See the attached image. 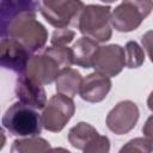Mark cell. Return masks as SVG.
Listing matches in <instances>:
<instances>
[{
	"label": "cell",
	"mask_w": 153,
	"mask_h": 153,
	"mask_svg": "<svg viewBox=\"0 0 153 153\" xmlns=\"http://www.w3.org/2000/svg\"><path fill=\"white\" fill-rule=\"evenodd\" d=\"M82 1L74 0H44L41 1L39 12L44 19L56 29H67L76 25L79 17L85 8Z\"/></svg>",
	"instance_id": "cell-4"
},
{
	"label": "cell",
	"mask_w": 153,
	"mask_h": 153,
	"mask_svg": "<svg viewBox=\"0 0 153 153\" xmlns=\"http://www.w3.org/2000/svg\"><path fill=\"white\" fill-rule=\"evenodd\" d=\"M30 59L31 53L26 50L19 42L10 37H1L0 63L4 68L11 69L19 75L24 74Z\"/></svg>",
	"instance_id": "cell-9"
},
{
	"label": "cell",
	"mask_w": 153,
	"mask_h": 153,
	"mask_svg": "<svg viewBox=\"0 0 153 153\" xmlns=\"http://www.w3.org/2000/svg\"><path fill=\"white\" fill-rule=\"evenodd\" d=\"M75 37V32L71 29H57L53 32L50 42L53 47H66Z\"/></svg>",
	"instance_id": "cell-22"
},
{
	"label": "cell",
	"mask_w": 153,
	"mask_h": 153,
	"mask_svg": "<svg viewBox=\"0 0 153 153\" xmlns=\"http://www.w3.org/2000/svg\"><path fill=\"white\" fill-rule=\"evenodd\" d=\"M147 105H148V109L153 112V91L149 93L148 96V99H147Z\"/></svg>",
	"instance_id": "cell-26"
},
{
	"label": "cell",
	"mask_w": 153,
	"mask_h": 153,
	"mask_svg": "<svg viewBox=\"0 0 153 153\" xmlns=\"http://www.w3.org/2000/svg\"><path fill=\"white\" fill-rule=\"evenodd\" d=\"M44 54L51 57L60 67V69L71 68L73 65V50L68 47H48L44 49Z\"/></svg>",
	"instance_id": "cell-18"
},
{
	"label": "cell",
	"mask_w": 153,
	"mask_h": 153,
	"mask_svg": "<svg viewBox=\"0 0 153 153\" xmlns=\"http://www.w3.org/2000/svg\"><path fill=\"white\" fill-rule=\"evenodd\" d=\"M141 43H142V47L145 48L149 60L153 62V30L147 31L141 37Z\"/></svg>",
	"instance_id": "cell-23"
},
{
	"label": "cell",
	"mask_w": 153,
	"mask_h": 153,
	"mask_svg": "<svg viewBox=\"0 0 153 153\" xmlns=\"http://www.w3.org/2000/svg\"><path fill=\"white\" fill-rule=\"evenodd\" d=\"M153 148L145 137H135L128 141L118 153H152Z\"/></svg>",
	"instance_id": "cell-20"
},
{
	"label": "cell",
	"mask_w": 153,
	"mask_h": 153,
	"mask_svg": "<svg viewBox=\"0 0 153 153\" xmlns=\"http://www.w3.org/2000/svg\"><path fill=\"white\" fill-rule=\"evenodd\" d=\"M98 44L88 37L79 38L72 47L73 63L82 68H91L94 55L98 50Z\"/></svg>",
	"instance_id": "cell-14"
},
{
	"label": "cell",
	"mask_w": 153,
	"mask_h": 153,
	"mask_svg": "<svg viewBox=\"0 0 153 153\" xmlns=\"http://www.w3.org/2000/svg\"><path fill=\"white\" fill-rule=\"evenodd\" d=\"M78 29L84 35L94 42H106L111 38V8L104 5H86L82 10Z\"/></svg>",
	"instance_id": "cell-2"
},
{
	"label": "cell",
	"mask_w": 153,
	"mask_h": 153,
	"mask_svg": "<svg viewBox=\"0 0 153 153\" xmlns=\"http://www.w3.org/2000/svg\"><path fill=\"white\" fill-rule=\"evenodd\" d=\"M139 108L134 102L122 100L109 111L105 120L106 126L112 133L123 135L134 129L139 120Z\"/></svg>",
	"instance_id": "cell-8"
},
{
	"label": "cell",
	"mask_w": 153,
	"mask_h": 153,
	"mask_svg": "<svg viewBox=\"0 0 153 153\" xmlns=\"http://www.w3.org/2000/svg\"><path fill=\"white\" fill-rule=\"evenodd\" d=\"M111 90V80L109 76L100 73H91L82 79L79 94L88 103H99Z\"/></svg>",
	"instance_id": "cell-12"
},
{
	"label": "cell",
	"mask_w": 153,
	"mask_h": 153,
	"mask_svg": "<svg viewBox=\"0 0 153 153\" xmlns=\"http://www.w3.org/2000/svg\"><path fill=\"white\" fill-rule=\"evenodd\" d=\"M16 96L20 103L35 109H44L47 105V93L42 85L32 81L25 74H20L16 81Z\"/></svg>",
	"instance_id": "cell-11"
},
{
	"label": "cell",
	"mask_w": 153,
	"mask_h": 153,
	"mask_svg": "<svg viewBox=\"0 0 153 153\" xmlns=\"http://www.w3.org/2000/svg\"><path fill=\"white\" fill-rule=\"evenodd\" d=\"M49 153H71L68 149L62 148V147H56V148H51Z\"/></svg>",
	"instance_id": "cell-25"
},
{
	"label": "cell",
	"mask_w": 153,
	"mask_h": 153,
	"mask_svg": "<svg viewBox=\"0 0 153 153\" xmlns=\"http://www.w3.org/2000/svg\"><path fill=\"white\" fill-rule=\"evenodd\" d=\"M75 105L72 98L60 93L54 94L47 103L42 112V124L48 131L59 133L74 115Z\"/></svg>",
	"instance_id": "cell-6"
},
{
	"label": "cell",
	"mask_w": 153,
	"mask_h": 153,
	"mask_svg": "<svg viewBox=\"0 0 153 153\" xmlns=\"http://www.w3.org/2000/svg\"><path fill=\"white\" fill-rule=\"evenodd\" d=\"M2 126L11 135L27 137L37 136L43 128L42 117L38 112L20 102L12 104L6 110L2 117Z\"/></svg>",
	"instance_id": "cell-3"
},
{
	"label": "cell",
	"mask_w": 153,
	"mask_h": 153,
	"mask_svg": "<svg viewBox=\"0 0 153 153\" xmlns=\"http://www.w3.org/2000/svg\"><path fill=\"white\" fill-rule=\"evenodd\" d=\"M60 72L61 69L59 65L51 57L43 53L41 55L31 56L25 71V75L32 81L43 86L56 80Z\"/></svg>",
	"instance_id": "cell-10"
},
{
	"label": "cell",
	"mask_w": 153,
	"mask_h": 153,
	"mask_svg": "<svg viewBox=\"0 0 153 153\" xmlns=\"http://www.w3.org/2000/svg\"><path fill=\"white\" fill-rule=\"evenodd\" d=\"M126 51V66L128 68H137L145 62V53L142 48L135 41L127 42L124 47Z\"/></svg>",
	"instance_id": "cell-19"
},
{
	"label": "cell",
	"mask_w": 153,
	"mask_h": 153,
	"mask_svg": "<svg viewBox=\"0 0 153 153\" xmlns=\"http://www.w3.org/2000/svg\"><path fill=\"white\" fill-rule=\"evenodd\" d=\"M50 149L51 146L45 139L32 136L13 141L10 153H49Z\"/></svg>",
	"instance_id": "cell-17"
},
{
	"label": "cell",
	"mask_w": 153,
	"mask_h": 153,
	"mask_svg": "<svg viewBox=\"0 0 153 153\" xmlns=\"http://www.w3.org/2000/svg\"><path fill=\"white\" fill-rule=\"evenodd\" d=\"M41 1L32 0H1L0 1V29L16 18L24 14H36Z\"/></svg>",
	"instance_id": "cell-13"
},
{
	"label": "cell",
	"mask_w": 153,
	"mask_h": 153,
	"mask_svg": "<svg viewBox=\"0 0 153 153\" xmlns=\"http://www.w3.org/2000/svg\"><path fill=\"white\" fill-rule=\"evenodd\" d=\"M96 135H98V131L94 127L86 122H79L76 126L69 129L68 141L74 148L82 151Z\"/></svg>",
	"instance_id": "cell-16"
},
{
	"label": "cell",
	"mask_w": 153,
	"mask_h": 153,
	"mask_svg": "<svg viewBox=\"0 0 153 153\" xmlns=\"http://www.w3.org/2000/svg\"><path fill=\"white\" fill-rule=\"evenodd\" d=\"M1 37H10L19 42L32 54L44 48L48 41V31L36 19V14H24L1 27Z\"/></svg>",
	"instance_id": "cell-1"
},
{
	"label": "cell",
	"mask_w": 153,
	"mask_h": 153,
	"mask_svg": "<svg viewBox=\"0 0 153 153\" xmlns=\"http://www.w3.org/2000/svg\"><path fill=\"white\" fill-rule=\"evenodd\" d=\"M142 134H143V137L151 143V146L153 148V115L149 116L147 118V121L145 122V124L142 127Z\"/></svg>",
	"instance_id": "cell-24"
},
{
	"label": "cell",
	"mask_w": 153,
	"mask_h": 153,
	"mask_svg": "<svg viewBox=\"0 0 153 153\" xmlns=\"http://www.w3.org/2000/svg\"><path fill=\"white\" fill-rule=\"evenodd\" d=\"M126 66V51L124 48L118 44H109L99 47L93 62L92 67L94 72L100 73L106 76H116L120 74Z\"/></svg>",
	"instance_id": "cell-7"
},
{
	"label": "cell",
	"mask_w": 153,
	"mask_h": 153,
	"mask_svg": "<svg viewBox=\"0 0 153 153\" xmlns=\"http://www.w3.org/2000/svg\"><path fill=\"white\" fill-rule=\"evenodd\" d=\"M153 10V1H123L111 12V25L120 32L136 30Z\"/></svg>",
	"instance_id": "cell-5"
},
{
	"label": "cell",
	"mask_w": 153,
	"mask_h": 153,
	"mask_svg": "<svg viewBox=\"0 0 153 153\" xmlns=\"http://www.w3.org/2000/svg\"><path fill=\"white\" fill-rule=\"evenodd\" d=\"M110 140L105 135H96L82 149V153H109Z\"/></svg>",
	"instance_id": "cell-21"
},
{
	"label": "cell",
	"mask_w": 153,
	"mask_h": 153,
	"mask_svg": "<svg viewBox=\"0 0 153 153\" xmlns=\"http://www.w3.org/2000/svg\"><path fill=\"white\" fill-rule=\"evenodd\" d=\"M55 81H56L57 93L73 99V97L76 96V93H79V91H80L82 76L76 69L66 68L60 72L57 79Z\"/></svg>",
	"instance_id": "cell-15"
}]
</instances>
